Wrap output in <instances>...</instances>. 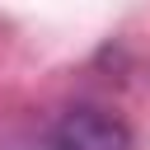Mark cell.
I'll list each match as a JSON object with an SVG mask.
<instances>
[{
	"label": "cell",
	"instance_id": "1",
	"mask_svg": "<svg viewBox=\"0 0 150 150\" xmlns=\"http://www.w3.org/2000/svg\"><path fill=\"white\" fill-rule=\"evenodd\" d=\"M52 150H131V131L103 108H70L52 127Z\"/></svg>",
	"mask_w": 150,
	"mask_h": 150
}]
</instances>
